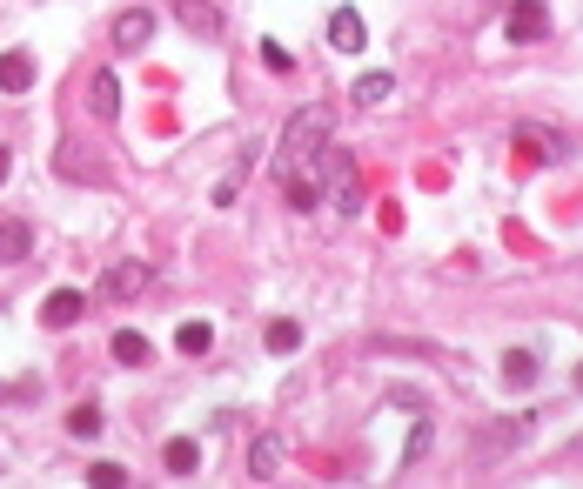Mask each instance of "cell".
I'll list each match as a JSON object with an SVG mask.
<instances>
[{
	"mask_svg": "<svg viewBox=\"0 0 583 489\" xmlns=\"http://www.w3.org/2000/svg\"><path fill=\"white\" fill-rule=\"evenodd\" d=\"M329 128H336V108H302L282 128V148H275V175H315V161H322V148H329Z\"/></svg>",
	"mask_w": 583,
	"mask_h": 489,
	"instance_id": "1",
	"label": "cell"
},
{
	"mask_svg": "<svg viewBox=\"0 0 583 489\" xmlns=\"http://www.w3.org/2000/svg\"><path fill=\"white\" fill-rule=\"evenodd\" d=\"M148 282H155V268H148V262H114L108 275H101V295H108V302H135Z\"/></svg>",
	"mask_w": 583,
	"mask_h": 489,
	"instance_id": "2",
	"label": "cell"
},
{
	"mask_svg": "<svg viewBox=\"0 0 583 489\" xmlns=\"http://www.w3.org/2000/svg\"><path fill=\"white\" fill-rule=\"evenodd\" d=\"M315 168L329 175V188H336V208H342V215H356L362 188H356V168H349V155H336V148H322V161H315Z\"/></svg>",
	"mask_w": 583,
	"mask_h": 489,
	"instance_id": "3",
	"label": "cell"
},
{
	"mask_svg": "<svg viewBox=\"0 0 583 489\" xmlns=\"http://www.w3.org/2000/svg\"><path fill=\"white\" fill-rule=\"evenodd\" d=\"M503 34H510V41H543V34H550V7H543V0H516L510 14H503Z\"/></svg>",
	"mask_w": 583,
	"mask_h": 489,
	"instance_id": "4",
	"label": "cell"
},
{
	"mask_svg": "<svg viewBox=\"0 0 583 489\" xmlns=\"http://www.w3.org/2000/svg\"><path fill=\"white\" fill-rule=\"evenodd\" d=\"M510 155L523 161V168H543V161H563V141H557V134H543V128H516Z\"/></svg>",
	"mask_w": 583,
	"mask_h": 489,
	"instance_id": "5",
	"label": "cell"
},
{
	"mask_svg": "<svg viewBox=\"0 0 583 489\" xmlns=\"http://www.w3.org/2000/svg\"><path fill=\"white\" fill-rule=\"evenodd\" d=\"M329 47H336V54H362V47H369V27H362L356 7H336V14H329Z\"/></svg>",
	"mask_w": 583,
	"mask_h": 489,
	"instance_id": "6",
	"label": "cell"
},
{
	"mask_svg": "<svg viewBox=\"0 0 583 489\" xmlns=\"http://www.w3.org/2000/svg\"><path fill=\"white\" fill-rule=\"evenodd\" d=\"M148 41H155V14H148V7L114 14V47H121V54H135V47H148Z\"/></svg>",
	"mask_w": 583,
	"mask_h": 489,
	"instance_id": "7",
	"label": "cell"
},
{
	"mask_svg": "<svg viewBox=\"0 0 583 489\" xmlns=\"http://www.w3.org/2000/svg\"><path fill=\"white\" fill-rule=\"evenodd\" d=\"M81 315H88V295H81V289H54L41 302V322H47V329H74Z\"/></svg>",
	"mask_w": 583,
	"mask_h": 489,
	"instance_id": "8",
	"label": "cell"
},
{
	"mask_svg": "<svg viewBox=\"0 0 583 489\" xmlns=\"http://www.w3.org/2000/svg\"><path fill=\"white\" fill-rule=\"evenodd\" d=\"M175 21L188 27V34H202V41H215V34H222V7H215V0H175Z\"/></svg>",
	"mask_w": 583,
	"mask_h": 489,
	"instance_id": "9",
	"label": "cell"
},
{
	"mask_svg": "<svg viewBox=\"0 0 583 489\" xmlns=\"http://www.w3.org/2000/svg\"><path fill=\"white\" fill-rule=\"evenodd\" d=\"M34 88V54L27 47H7L0 54V94H27Z\"/></svg>",
	"mask_w": 583,
	"mask_h": 489,
	"instance_id": "10",
	"label": "cell"
},
{
	"mask_svg": "<svg viewBox=\"0 0 583 489\" xmlns=\"http://www.w3.org/2000/svg\"><path fill=\"white\" fill-rule=\"evenodd\" d=\"M27 255H34V228H27L21 215H0V268L27 262Z\"/></svg>",
	"mask_w": 583,
	"mask_h": 489,
	"instance_id": "11",
	"label": "cell"
},
{
	"mask_svg": "<svg viewBox=\"0 0 583 489\" xmlns=\"http://www.w3.org/2000/svg\"><path fill=\"white\" fill-rule=\"evenodd\" d=\"M114 362H121V369H148V362H155V342H148V335L141 329H114Z\"/></svg>",
	"mask_w": 583,
	"mask_h": 489,
	"instance_id": "12",
	"label": "cell"
},
{
	"mask_svg": "<svg viewBox=\"0 0 583 489\" xmlns=\"http://www.w3.org/2000/svg\"><path fill=\"white\" fill-rule=\"evenodd\" d=\"M88 101H94V121H114V114H121V81H114L108 67L88 81Z\"/></svg>",
	"mask_w": 583,
	"mask_h": 489,
	"instance_id": "13",
	"label": "cell"
},
{
	"mask_svg": "<svg viewBox=\"0 0 583 489\" xmlns=\"http://www.w3.org/2000/svg\"><path fill=\"white\" fill-rule=\"evenodd\" d=\"M275 469H282V443H275V436H255V443H248V476L269 483Z\"/></svg>",
	"mask_w": 583,
	"mask_h": 489,
	"instance_id": "14",
	"label": "cell"
},
{
	"mask_svg": "<svg viewBox=\"0 0 583 489\" xmlns=\"http://www.w3.org/2000/svg\"><path fill=\"white\" fill-rule=\"evenodd\" d=\"M523 416H516V423H490V436H476V456H483V463H490V456H503V449L510 443H523Z\"/></svg>",
	"mask_w": 583,
	"mask_h": 489,
	"instance_id": "15",
	"label": "cell"
},
{
	"mask_svg": "<svg viewBox=\"0 0 583 489\" xmlns=\"http://www.w3.org/2000/svg\"><path fill=\"white\" fill-rule=\"evenodd\" d=\"M161 469H168V476H195V469H202V449L188 443V436H175V443L161 449Z\"/></svg>",
	"mask_w": 583,
	"mask_h": 489,
	"instance_id": "16",
	"label": "cell"
},
{
	"mask_svg": "<svg viewBox=\"0 0 583 489\" xmlns=\"http://www.w3.org/2000/svg\"><path fill=\"white\" fill-rule=\"evenodd\" d=\"M175 349H181V356H208V349H215V329H208V322H181Z\"/></svg>",
	"mask_w": 583,
	"mask_h": 489,
	"instance_id": "17",
	"label": "cell"
},
{
	"mask_svg": "<svg viewBox=\"0 0 583 489\" xmlns=\"http://www.w3.org/2000/svg\"><path fill=\"white\" fill-rule=\"evenodd\" d=\"M262 342H269V356H295V349H302V322H269Z\"/></svg>",
	"mask_w": 583,
	"mask_h": 489,
	"instance_id": "18",
	"label": "cell"
},
{
	"mask_svg": "<svg viewBox=\"0 0 583 489\" xmlns=\"http://www.w3.org/2000/svg\"><path fill=\"white\" fill-rule=\"evenodd\" d=\"M503 382H510V389H530V382H537V356H530V349H510V356H503Z\"/></svg>",
	"mask_w": 583,
	"mask_h": 489,
	"instance_id": "19",
	"label": "cell"
},
{
	"mask_svg": "<svg viewBox=\"0 0 583 489\" xmlns=\"http://www.w3.org/2000/svg\"><path fill=\"white\" fill-rule=\"evenodd\" d=\"M282 195H289L295 215H309L315 201H322V188H315V175H289V181H282Z\"/></svg>",
	"mask_w": 583,
	"mask_h": 489,
	"instance_id": "20",
	"label": "cell"
},
{
	"mask_svg": "<svg viewBox=\"0 0 583 489\" xmlns=\"http://www.w3.org/2000/svg\"><path fill=\"white\" fill-rule=\"evenodd\" d=\"M389 94H396V81H389L382 67H376V74H362V81H356V101H362V108H382Z\"/></svg>",
	"mask_w": 583,
	"mask_h": 489,
	"instance_id": "21",
	"label": "cell"
},
{
	"mask_svg": "<svg viewBox=\"0 0 583 489\" xmlns=\"http://www.w3.org/2000/svg\"><path fill=\"white\" fill-rule=\"evenodd\" d=\"M68 436H81V443L101 436V409H94V402H74V409H68Z\"/></svg>",
	"mask_w": 583,
	"mask_h": 489,
	"instance_id": "22",
	"label": "cell"
},
{
	"mask_svg": "<svg viewBox=\"0 0 583 489\" xmlns=\"http://www.w3.org/2000/svg\"><path fill=\"white\" fill-rule=\"evenodd\" d=\"M88 483H94V489H121V483H128V469H121V463H94Z\"/></svg>",
	"mask_w": 583,
	"mask_h": 489,
	"instance_id": "23",
	"label": "cell"
},
{
	"mask_svg": "<svg viewBox=\"0 0 583 489\" xmlns=\"http://www.w3.org/2000/svg\"><path fill=\"white\" fill-rule=\"evenodd\" d=\"M423 456H429V423H416V429H409V443H403V469L423 463Z\"/></svg>",
	"mask_w": 583,
	"mask_h": 489,
	"instance_id": "24",
	"label": "cell"
},
{
	"mask_svg": "<svg viewBox=\"0 0 583 489\" xmlns=\"http://www.w3.org/2000/svg\"><path fill=\"white\" fill-rule=\"evenodd\" d=\"M262 61H269L275 74H289V67H295V54H289V47H282V41H262Z\"/></svg>",
	"mask_w": 583,
	"mask_h": 489,
	"instance_id": "25",
	"label": "cell"
},
{
	"mask_svg": "<svg viewBox=\"0 0 583 489\" xmlns=\"http://www.w3.org/2000/svg\"><path fill=\"white\" fill-rule=\"evenodd\" d=\"M7 175H14V155H7V148H0V181H7Z\"/></svg>",
	"mask_w": 583,
	"mask_h": 489,
	"instance_id": "26",
	"label": "cell"
}]
</instances>
